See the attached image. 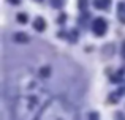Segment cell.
I'll list each match as a JSON object with an SVG mask.
<instances>
[{"mask_svg": "<svg viewBox=\"0 0 125 120\" xmlns=\"http://www.w3.org/2000/svg\"><path fill=\"white\" fill-rule=\"evenodd\" d=\"M13 96V119L14 120H37L43 108L49 101V93L44 85L29 70H21L14 81Z\"/></svg>", "mask_w": 125, "mask_h": 120, "instance_id": "1", "label": "cell"}, {"mask_svg": "<svg viewBox=\"0 0 125 120\" xmlns=\"http://www.w3.org/2000/svg\"><path fill=\"white\" fill-rule=\"evenodd\" d=\"M37 120H74V111L62 98H52L43 108Z\"/></svg>", "mask_w": 125, "mask_h": 120, "instance_id": "2", "label": "cell"}, {"mask_svg": "<svg viewBox=\"0 0 125 120\" xmlns=\"http://www.w3.org/2000/svg\"><path fill=\"white\" fill-rule=\"evenodd\" d=\"M92 30H94V33L97 35V37H101V35H104L106 30H108V22L101 18L95 19L94 24H92Z\"/></svg>", "mask_w": 125, "mask_h": 120, "instance_id": "3", "label": "cell"}, {"mask_svg": "<svg viewBox=\"0 0 125 120\" xmlns=\"http://www.w3.org/2000/svg\"><path fill=\"white\" fill-rule=\"evenodd\" d=\"M33 28L35 30H38V32H43L46 28V22H44V19L43 18H37L35 19V22H33Z\"/></svg>", "mask_w": 125, "mask_h": 120, "instance_id": "4", "label": "cell"}, {"mask_svg": "<svg viewBox=\"0 0 125 120\" xmlns=\"http://www.w3.org/2000/svg\"><path fill=\"white\" fill-rule=\"evenodd\" d=\"M111 0H94V5L97 9H106L109 6Z\"/></svg>", "mask_w": 125, "mask_h": 120, "instance_id": "5", "label": "cell"}, {"mask_svg": "<svg viewBox=\"0 0 125 120\" xmlns=\"http://www.w3.org/2000/svg\"><path fill=\"white\" fill-rule=\"evenodd\" d=\"M117 16H119V21L125 24V3H119V6H117Z\"/></svg>", "mask_w": 125, "mask_h": 120, "instance_id": "6", "label": "cell"}, {"mask_svg": "<svg viewBox=\"0 0 125 120\" xmlns=\"http://www.w3.org/2000/svg\"><path fill=\"white\" fill-rule=\"evenodd\" d=\"M13 40H14L16 43H27L29 38H27V35H25V33H16L14 37H13Z\"/></svg>", "mask_w": 125, "mask_h": 120, "instance_id": "7", "label": "cell"}, {"mask_svg": "<svg viewBox=\"0 0 125 120\" xmlns=\"http://www.w3.org/2000/svg\"><path fill=\"white\" fill-rule=\"evenodd\" d=\"M49 74H51V68L49 66H43V68H40V71H38V76L40 77H49Z\"/></svg>", "mask_w": 125, "mask_h": 120, "instance_id": "8", "label": "cell"}, {"mask_svg": "<svg viewBox=\"0 0 125 120\" xmlns=\"http://www.w3.org/2000/svg\"><path fill=\"white\" fill-rule=\"evenodd\" d=\"M27 14H24V13H21V14H18V21L19 22H22V24H25V22H27Z\"/></svg>", "mask_w": 125, "mask_h": 120, "instance_id": "9", "label": "cell"}, {"mask_svg": "<svg viewBox=\"0 0 125 120\" xmlns=\"http://www.w3.org/2000/svg\"><path fill=\"white\" fill-rule=\"evenodd\" d=\"M89 120H100V119H98V114H97V112H92V114L89 115Z\"/></svg>", "mask_w": 125, "mask_h": 120, "instance_id": "10", "label": "cell"}, {"mask_svg": "<svg viewBox=\"0 0 125 120\" xmlns=\"http://www.w3.org/2000/svg\"><path fill=\"white\" fill-rule=\"evenodd\" d=\"M51 3H52V5H54V6H55V8H59V6H60V5H62V0H52V2H51Z\"/></svg>", "mask_w": 125, "mask_h": 120, "instance_id": "11", "label": "cell"}, {"mask_svg": "<svg viewBox=\"0 0 125 120\" xmlns=\"http://www.w3.org/2000/svg\"><path fill=\"white\" fill-rule=\"evenodd\" d=\"M79 6H81V8H84V6H85V0H79Z\"/></svg>", "mask_w": 125, "mask_h": 120, "instance_id": "12", "label": "cell"}, {"mask_svg": "<svg viewBox=\"0 0 125 120\" xmlns=\"http://www.w3.org/2000/svg\"><path fill=\"white\" fill-rule=\"evenodd\" d=\"M10 2H11V3H14V5H18V3L21 2V0H10Z\"/></svg>", "mask_w": 125, "mask_h": 120, "instance_id": "13", "label": "cell"}, {"mask_svg": "<svg viewBox=\"0 0 125 120\" xmlns=\"http://www.w3.org/2000/svg\"><path fill=\"white\" fill-rule=\"evenodd\" d=\"M122 55L125 57V43H124V51H122Z\"/></svg>", "mask_w": 125, "mask_h": 120, "instance_id": "14", "label": "cell"}]
</instances>
